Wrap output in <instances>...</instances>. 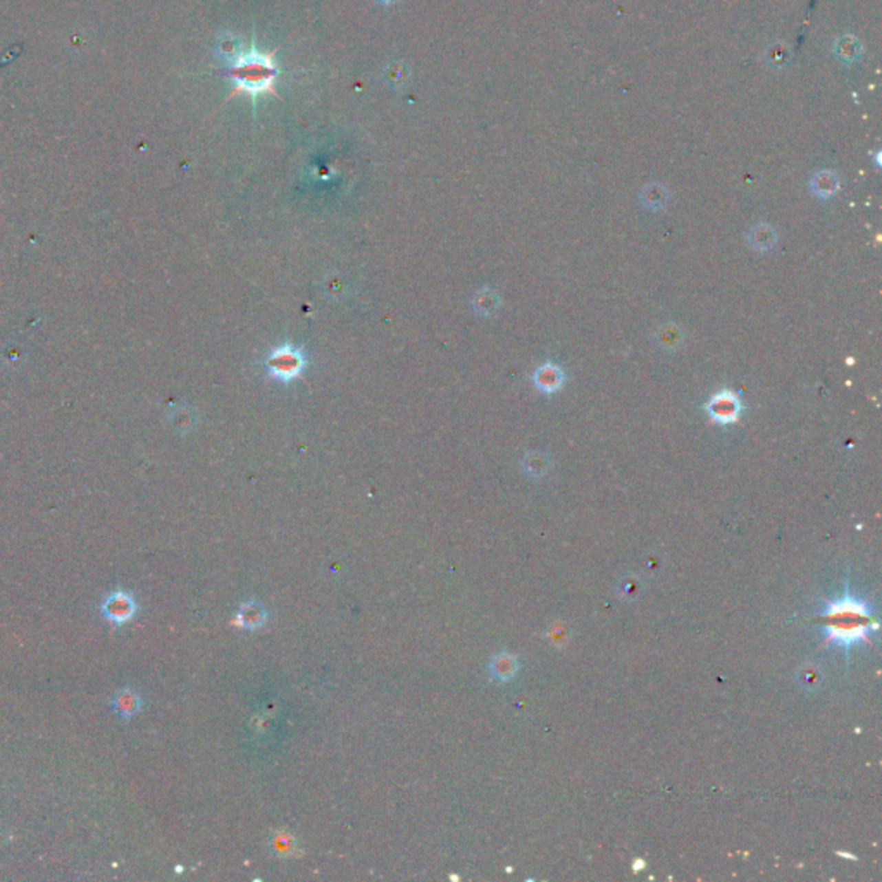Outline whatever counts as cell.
<instances>
[{
    "label": "cell",
    "mask_w": 882,
    "mask_h": 882,
    "mask_svg": "<svg viewBox=\"0 0 882 882\" xmlns=\"http://www.w3.org/2000/svg\"><path fill=\"white\" fill-rule=\"evenodd\" d=\"M775 240H777V237H775L774 228L768 226V224H758V226H755L753 230L750 231V235H748V241H750L751 247H753L755 250H760V252L768 250L771 247H774Z\"/></svg>",
    "instance_id": "10"
},
{
    "label": "cell",
    "mask_w": 882,
    "mask_h": 882,
    "mask_svg": "<svg viewBox=\"0 0 882 882\" xmlns=\"http://www.w3.org/2000/svg\"><path fill=\"white\" fill-rule=\"evenodd\" d=\"M563 374L560 367L553 364H545L538 367L535 372V385L536 388L541 389L543 393H553L562 386Z\"/></svg>",
    "instance_id": "9"
},
{
    "label": "cell",
    "mask_w": 882,
    "mask_h": 882,
    "mask_svg": "<svg viewBox=\"0 0 882 882\" xmlns=\"http://www.w3.org/2000/svg\"><path fill=\"white\" fill-rule=\"evenodd\" d=\"M272 844H275V851L279 857H286L292 851L293 839H286V836H279L272 839Z\"/></svg>",
    "instance_id": "17"
},
{
    "label": "cell",
    "mask_w": 882,
    "mask_h": 882,
    "mask_svg": "<svg viewBox=\"0 0 882 882\" xmlns=\"http://www.w3.org/2000/svg\"><path fill=\"white\" fill-rule=\"evenodd\" d=\"M820 617L830 619L826 643H834L846 652L860 641L870 643V632L877 629V622H867L872 619L870 605L851 596L848 588L841 600L826 605Z\"/></svg>",
    "instance_id": "1"
},
{
    "label": "cell",
    "mask_w": 882,
    "mask_h": 882,
    "mask_svg": "<svg viewBox=\"0 0 882 882\" xmlns=\"http://www.w3.org/2000/svg\"><path fill=\"white\" fill-rule=\"evenodd\" d=\"M215 50H217V56L221 57V59L228 61V63H233V61L241 54L240 45H238V40L233 39L231 35H224L223 39H219Z\"/></svg>",
    "instance_id": "15"
},
{
    "label": "cell",
    "mask_w": 882,
    "mask_h": 882,
    "mask_svg": "<svg viewBox=\"0 0 882 882\" xmlns=\"http://www.w3.org/2000/svg\"><path fill=\"white\" fill-rule=\"evenodd\" d=\"M641 200L649 208L664 207L665 202H667V191H665L664 186H660V184H649V186H646L643 190Z\"/></svg>",
    "instance_id": "14"
},
{
    "label": "cell",
    "mask_w": 882,
    "mask_h": 882,
    "mask_svg": "<svg viewBox=\"0 0 882 882\" xmlns=\"http://www.w3.org/2000/svg\"><path fill=\"white\" fill-rule=\"evenodd\" d=\"M798 686L805 691H815L822 685V671L817 665H805L798 672Z\"/></svg>",
    "instance_id": "12"
},
{
    "label": "cell",
    "mask_w": 882,
    "mask_h": 882,
    "mask_svg": "<svg viewBox=\"0 0 882 882\" xmlns=\"http://www.w3.org/2000/svg\"><path fill=\"white\" fill-rule=\"evenodd\" d=\"M136 608L138 607L135 598L126 591L118 590L104 598L100 603V614L112 625H122L135 617Z\"/></svg>",
    "instance_id": "3"
},
{
    "label": "cell",
    "mask_w": 882,
    "mask_h": 882,
    "mask_svg": "<svg viewBox=\"0 0 882 882\" xmlns=\"http://www.w3.org/2000/svg\"><path fill=\"white\" fill-rule=\"evenodd\" d=\"M303 367V357L295 348L283 347L272 352L268 361V369L272 376L281 379H293Z\"/></svg>",
    "instance_id": "4"
},
{
    "label": "cell",
    "mask_w": 882,
    "mask_h": 882,
    "mask_svg": "<svg viewBox=\"0 0 882 882\" xmlns=\"http://www.w3.org/2000/svg\"><path fill=\"white\" fill-rule=\"evenodd\" d=\"M707 410L716 422L729 424L740 417L741 402L734 393L720 391L713 395L712 400L707 403Z\"/></svg>",
    "instance_id": "5"
},
{
    "label": "cell",
    "mask_w": 882,
    "mask_h": 882,
    "mask_svg": "<svg viewBox=\"0 0 882 882\" xmlns=\"http://www.w3.org/2000/svg\"><path fill=\"white\" fill-rule=\"evenodd\" d=\"M617 593L622 600H636L643 593V581L638 576H624L617 584Z\"/></svg>",
    "instance_id": "13"
},
{
    "label": "cell",
    "mask_w": 882,
    "mask_h": 882,
    "mask_svg": "<svg viewBox=\"0 0 882 882\" xmlns=\"http://www.w3.org/2000/svg\"><path fill=\"white\" fill-rule=\"evenodd\" d=\"M519 672V662L512 653L500 652L491 658L490 674L495 681L507 682L514 679Z\"/></svg>",
    "instance_id": "6"
},
{
    "label": "cell",
    "mask_w": 882,
    "mask_h": 882,
    "mask_svg": "<svg viewBox=\"0 0 882 882\" xmlns=\"http://www.w3.org/2000/svg\"><path fill=\"white\" fill-rule=\"evenodd\" d=\"M379 2H385V4H391V2H396V0H379Z\"/></svg>",
    "instance_id": "18"
},
{
    "label": "cell",
    "mask_w": 882,
    "mask_h": 882,
    "mask_svg": "<svg viewBox=\"0 0 882 882\" xmlns=\"http://www.w3.org/2000/svg\"><path fill=\"white\" fill-rule=\"evenodd\" d=\"M837 188H839V180L832 171H822V173H817L813 176L812 190L819 197H830V195L836 193Z\"/></svg>",
    "instance_id": "11"
},
{
    "label": "cell",
    "mask_w": 882,
    "mask_h": 882,
    "mask_svg": "<svg viewBox=\"0 0 882 882\" xmlns=\"http://www.w3.org/2000/svg\"><path fill=\"white\" fill-rule=\"evenodd\" d=\"M266 619H268L266 608L259 601L254 600L245 601L240 607V612H238V622H240V625L245 629H250V631L262 627L266 624Z\"/></svg>",
    "instance_id": "8"
},
{
    "label": "cell",
    "mask_w": 882,
    "mask_h": 882,
    "mask_svg": "<svg viewBox=\"0 0 882 882\" xmlns=\"http://www.w3.org/2000/svg\"><path fill=\"white\" fill-rule=\"evenodd\" d=\"M548 466H550L548 459H546V457L543 455V453H538V452L529 453V455L526 457V460H524L526 473L531 474L533 477L543 476V474L546 473V469H548Z\"/></svg>",
    "instance_id": "16"
},
{
    "label": "cell",
    "mask_w": 882,
    "mask_h": 882,
    "mask_svg": "<svg viewBox=\"0 0 882 882\" xmlns=\"http://www.w3.org/2000/svg\"><path fill=\"white\" fill-rule=\"evenodd\" d=\"M112 709L121 719H131L142 709V698L133 689L125 688L112 698Z\"/></svg>",
    "instance_id": "7"
},
{
    "label": "cell",
    "mask_w": 882,
    "mask_h": 882,
    "mask_svg": "<svg viewBox=\"0 0 882 882\" xmlns=\"http://www.w3.org/2000/svg\"><path fill=\"white\" fill-rule=\"evenodd\" d=\"M276 50L266 54L252 47L247 52H241L233 63H230V73L228 74H230V80L233 81V90L224 102L231 100L240 94L250 95L254 100L259 95L266 94L281 98L275 88L276 78L279 76V69L275 61Z\"/></svg>",
    "instance_id": "2"
}]
</instances>
